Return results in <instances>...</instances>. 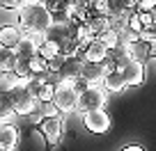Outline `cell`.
I'll list each match as a JSON object with an SVG mask.
<instances>
[{
  "instance_id": "1",
  "label": "cell",
  "mask_w": 156,
  "mask_h": 151,
  "mask_svg": "<svg viewBox=\"0 0 156 151\" xmlns=\"http://www.w3.org/2000/svg\"><path fill=\"white\" fill-rule=\"evenodd\" d=\"M19 16H21V23L19 28L23 32H46L51 28V14L44 5L39 2H32L28 0L23 7L19 9Z\"/></svg>"
},
{
  "instance_id": "2",
  "label": "cell",
  "mask_w": 156,
  "mask_h": 151,
  "mask_svg": "<svg viewBox=\"0 0 156 151\" xmlns=\"http://www.w3.org/2000/svg\"><path fill=\"white\" fill-rule=\"evenodd\" d=\"M7 96H9V101H12V110H14L16 117H19V115L21 117H32V112L37 110V98L28 92L25 80H21Z\"/></svg>"
},
{
  "instance_id": "3",
  "label": "cell",
  "mask_w": 156,
  "mask_h": 151,
  "mask_svg": "<svg viewBox=\"0 0 156 151\" xmlns=\"http://www.w3.org/2000/svg\"><path fill=\"white\" fill-rule=\"evenodd\" d=\"M108 103V94L101 85H90L83 94H78V101H76V112L85 115V112H92V110H103Z\"/></svg>"
},
{
  "instance_id": "4",
  "label": "cell",
  "mask_w": 156,
  "mask_h": 151,
  "mask_svg": "<svg viewBox=\"0 0 156 151\" xmlns=\"http://www.w3.org/2000/svg\"><path fill=\"white\" fill-rule=\"evenodd\" d=\"M76 101H78V94L71 89L69 83H60L55 87V94H53V105L58 110V115H69V112H76Z\"/></svg>"
},
{
  "instance_id": "5",
  "label": "cell",
  "mask_w": 156,
  "mask_h": 151,
  "mask_svg": "<svg viewBox=\"0 0 156 151\" xmlns=\"http://www.w3.org/2000/svg\"><path fill=\"white\" fill-rule=\"evenodd\" d=\"M39 131H41V135H44L46 144H48V146H55L60 140H62V131H64L62 117H60V115H53V117L39 119Z\"/></svg>"
},
{
  "instance_id": "6",
  "label": "cell",
  "mask_w": 156,
  "mask_h": 151,
  "mask_svg": "<svg viewBox=\"0 0 156 151\" xmlns=\"http://www.w3.org/2000/svg\"><path fill=\"white\" fill-rule=\"evenodd\" d=\"M83 124H85V128H87L90 133L103 135V133L110 131L112 119H110V115H108L106 110H92V112H85L83 115Z\"/></svg>"
},
{
  "instance_id": "7",
  "label": "cell",
  "mask_w": 156,
  "mask_h": 151,
  "mask_svg": "<svg viewBox=\"0 0 156 151\" xmlns=\"http://www.w3.org/2000/svg\"><path fill=\"white\" fill-rule=\"evenodd\" d=\"M122 78H124V83L126 85H142L145 83V64L142 62H138V60H131V62H126L122 69Z\"/></svg>"
},
{
  "instance_id": "8",
  "label": "cell",
  "mask_w": 156,
  "mask_h": 151,
  "mask_svg": "<svg viewBox=\"0 0 156 151\" xmlns=\"http://www.w3.org/2000/svg\"><path fill=\"white\" fill-rule=\"evenodd\" d=\"M80 76H83L90 85H101L103 78H106V69H103V64H92V62H85L83 60V64H80Z\"/></svg>"
},
{
  "instance_id": "9",
  "label": "cell",
  "mask_w": 156,
  "mask_h": 151,
  "mask_svg": "<svg viewBox=\"0 0 156 151\" xmlns=\"http://www.w3.org/2000/svg\"><path fill=\"white\" fill-rule=\"evenodd\" d=\"M80 64H83V60L80 57H67L62 62V67H60V78H62V83H71L73 78H78L80 76Z\"/></svg>"
},
{
  "instance_id": "10",
  "label": "cell",
  "mask_w": 156,
  "mask_h": 151,
  "mask_svg": "<svg viewBox=\"0 0 156 151\" xmlns=\"http://www.w3.org/2000/svg\"><path fill=\"white\" fill-rule=\"evenodd\" d=\"M21 37H23V30L19 25H9V28H0V46L2 48H12L14 50L19 46Z\"/></svg>"
},
{
  "instance_id": "11",
  "label": "cell",
  "mask_w": 156,
  "mask_h": 151,
  "mask_svg": "<svg viewBox=\"0 0 156 151\" xmlns=\"http://www.w3.org/2000/svg\"><path fill=\"white\" fill-rule=\"evenodd\" d=\"M19 128L16 124H0V146H7V149H16L19 146Z\"/></svg>"
},
{
  "instance_id": "12",
  "label": "cell",
  "mask_w": 156,
  "mask_h": 151,
  "mask_svg": "<svg viewBox=\"0 0 156 151\" xmlns=\"http://www.w3.org/2000/svg\"><path fill=\"white\" fill-rule=\"evenodd\" d=\"M101 87L106 89V94H119V92H124L126 83H124V78H122V71H119V69H115V71L106 73V78H103Z\"/></svg>"
},
{
  "instance_id": "13",
  "label": "cell",
  "mask_w": 156,
  "mask_h": 151,
  "mask_svg": "<svg viewBox=\"0 0 156 151\" xmlns=\"http://www.w3.org/2000/svg\"><path fill=\"white\" fill-rule=\"evenodd\" d=\"M37 50H39V46H37V44H34V41L28 37V34L23 32V37H21L19 46L14 48V55H16L19 60H25V62H28L30 57H34V55H37Z\"/></svg>"
},
{
  "instance_id": "14",
  "label": "cell",
  "mask_w": 156,
  "mask_h": 151,
  "mask_svg": "<svg viewBox=\"0 0 156 151\" xmlns=\"http://www.w3.org/2000/svg\"><path fill=\"white\" fill-rule=\"evenodd\" d=\"M106 55H108V48H103V46L99 44L97 39H94L92 44L85 48L83 60H85V62H92V64H101L103 60H106Z\"/></svg>"
},
{
  "instance_id": "15",
  "label": "cell",
  "mask_w": 156,
  "mask_h": 151,
  "mask_svg": "<svg viewBox=\"0 0 156 151\" xmlns=\"http://www.w3.org/2000/svg\"><path fill=\"white\" fill-rule=\"evenodd\" d=\"M19 23H21V16L16 7L0 5V28H9V25H19Z\"/></svg>"
},
{
  "instance_id": "16",
  "label": "cell",
  "mask_w": 156,
  "mask_h": 151,
  "mask_svg": "<svg viewBox=\"0 0 156 151\" xmlns=\"http://www.w3.org/2000/svg\"><path fill=\"white\" fill-rule=\"evenodd\" d=\"M85 28H87L94 37H99L101 32L110 30V21H108V16H92V19L85 21Z\"/></svg>"
},
{
  "instance_id": "17",
  "label": "cell",
  "mask_w": 156,
  "mask_h": 151,
  "mask_svg": "<svg viewBox=\"0 0 156 151\" xmlns=\"http://www.w3.org/2000/svg\"><path fill=\"white\" fill-rule=\"evenodd\" d=\"M16 115L12 110V101L7 94H0V124H14Z\"/></svg>"
},
{
  "instance_id": "18",
  "label": "cell",
  "mask_w": 156,
  "mask_h": 151,
  "mask_svg": "<svg viewBox=\"0 0 156 151\" xmlns=\"http://www.w3.org/2000/svg\"><path fill=\"white\" fill-rule=\"evenodd\" d=\"M44 39H46V41H51V44H55V46H60L64 39H69L67 28H60V25H51V28L44 32Z\"/></svg>"
},
{
  "instance_id": "19",
  "label": "cell",
  "mask_w": 156,
  "mask_h": 151,
  "mask_svg": "<svg viewBox=\"0 0 156 151\" xmlns=\"http://www.w3.org/2000/svg\"><path fill=\"white\" fill-rule=\"evenodd\" d=\"M94 39H97L103 48L112 50V48H117V46H119V32H115V30H106V32H101L99 37H94Z\"/></svg>"
},
{
  "instance_id": "20",
  "label": "cell",
  "mask_w": 156,
  "mask_h": 151,
  "mask_svg": "<svg viewBox=\"0 0 156 151\" xmlns=\"http://www.w3.org/2000/svg\"><path fill=\"white\" fill-rule=\"evenodd\" d=\"M14 64H16L14 50H12V48H2V46H0V71H2V73H12Z\"/></svg>"
},
{
  "instance_id": "21",
  "label": "cell",
  "mask_w": 156,
  "mask_h": 151,
  "mask_svg": "<svg viewBox=\"0 0 156 151\" xmlns=\"http://www.w3.org/2000/svg\"><path fill=\"white\" fill-rule=\"evenodd\" d=\"M28 71H30V76H46L48 73V62L44 57L34 55V57L28 60Z\"/></svg>"
},
{
  "instance_id": "22",
  "label": "cell",
  "mask_w": 156,
  "mask_h": 151,
  "mask_svg": "<svg viewBox=\"0 0 156 151\" xmlns=\"http://www.w3.org/2000/svg\"><path fill=\"white\" fill-rule=\"evenodd\" d=\"M19 83H21V80L16 78L14 73H2V71H0V94H9Z\"/></svg>"
},
{
  "instance_id": "23",
  "label": "cell",
  "mask_w": 156,
  "mask_h": 151,
  "mask_svg": "<svg viewBox=\"0 0 156 151\" xmlns=\"http://www.w3.org/2000/svg\"><path fill=\"white\" fill-rule=\"evenodd\" d=\"M37 55H39V57H44L46 62H48V60H53L55 55H58V46H55V44H51V41H44V44L39 46Z\"/></svg>"
},
{
  "instance_id": "24",
  "label": "cell",
  "mask_w": 156,
  "mask_h": 151,
  "mask_svg": "<svg viewBox=\"0 0 156 151\" xmlns=\"http://www.w3.org/2000/svg\"><path fill=\"white\" fill-rule=\"evenodd\" d=\"M53 94H55V87L46 83L44 87L37 92V96H34V98H37V103H53Z\"/></svg>"
},
{
  "instance_id": "25",
  "label": "cell",
  "mask_w": 156,
  "mask_h": 151,
  "mask_svg": "<svg viewBox=\"0 0 156 151\" xmlns=\"http://www.w3.org/2000/svg\"><path fill=\"white\" fill-rule=\"evenodd\" d=\"M124 30H129V32H133V34L142 32V23H140V19H138V12H131V14L126 16V28Z\"/></svg>"
},
{
  "instance_id": "26",
  "label": "cell",
  "mask_w": 156,
  "mask_h": 151,
  "mask_svg": "<svg viewBox=\"0 0 156 151\" xmlns=\"http://www.w3.org/2000/svg\"><path fill=\"white\" fill-rule=\"evenodd\" d=\"M138 19H140V23H142V30H145V28H154V25H156L154 12H138Z\"/></svg>"
},
{
  "instance_id": "27",
  "label": "cell",
  "mask_w": 156,
  "mask_h": 151,
  "mask_svg": "<svg viewBox=\"0 0 156 151\" xmlns=\"http://www.w3.org/2000/svg\"><path fill=\"white\" fill-rule=\"evenodd\" d=\"M138 39H140L142 44H154L156 41V25L154 28H145L140 34H138Z\"/></svg>"
},
{
  "instance_id": "28",
  "label": "cell",
  "mask_w": 156,
  "mask_h": 151,
  "mask_svg": "<svg viewBox=\"0 0 156 151\" xmlns=\"http://www.w3.org/2000/svg\"><path fill=\"white\" fill-rule=\"evenodd\" d=\"M69 85H71V89H73V92H76V94H83L85 89L90 87V83H87V80L83 78V76H78V78H73V80H71V83H69Z\"/></svg>"
},
{
  "instance_id": "29",
  "label": "cell",
  "mask_w": 156,
  "mask_h": 151,
  "mask_svg": "<svg viewBox=\"0 0 156 151\" xmlns=\"http://www.w3.org/2000/svg\"><path fill=\"white\" fill-rule=\"evenodd\" d=\"M156 9V0H138L136 12H154Z\"/></svg>"
},
{
  "instance_id": "30",
  "label": "cell",
  "mask_w": 156,
  "mask_h": 151,
  "mask_svg": "<svg viewBox=\"0 0 156 151\" xmlns=\"http://www.w3.org/2000/svg\"><path fill=\"white\" fill-rule=\"evenodd\" d=\"M62 62H64V57L55 55L53 60H48V71H51V73H58V71H60V67H62Z\"/></svg>"
},
{
  "instance_id": "31",
  "label": "cell",
  "mask_w": 156,
  "mask_h": 151,
  "mask_svg": "<svg viewBox=\"0 0 156 151\" xmlns=\"http://www.w3.org/2000/svg\"><path fill=\"white\" fill-rule=\"evenodd\" d=\"M28 0H0V5H7V7H16V9H21V7L25 5Z\"/></svg>"
},
{
  "instance_id": "32",
  "label": "cell",
  "mask_w": 156,
  "mask_h": 151,
  "mask_svg": "<svg viewBox=\"0 0 156 151\" xmlns=\"http://www.w3.org/2000/svg\"><path fill=\"white\" fill-rule=\"evenodd\" d=\"M122 151H145V149H142L140 144H129V146H124Z\"/></svg>"
},
{
  "instance_id": "33",
  "label": "cell",
  "mask_w": 156,
  "mask_h": 151,
  "mask_svg": "<svg viewBox=\"0 0 156 151\" xmlns=\"http://www.w3.org/2000/svg\"><path fill=\"white\" fill-rule=\"evenodd\" d=\"M149 57H156V41L149 44Z\"/></svg>"
},
{
  "instance_id": "34",
  "label": "cell",
  "mask_w": 156,
  "mask_h": 151,
  "mask_svg": "<svg viewBox=\"0 0 156 151\" xmlns=\"http://www.w3.org/2000/svg\"><path fill=\"white\" fill-rule=\"evenodd\" d=\"M0 151H19V149H7V146H0Z\"/></svg>"
},
{
  "instance_id": "35",
  "label": "cell",
  "mask_w": 156,
  "mask_h": 151,
  "mask_svg": "<svg viewBox=\"0 0 156 151\" xmlns=\"http://www.w3.org/2000/svg\"><path fill=\"white\" fill-rule=\"evenodd\" d=\"M154 16H156V9H154Z\"/></svg>"
}]
</instances>
